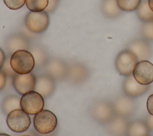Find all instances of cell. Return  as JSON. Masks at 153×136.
Returning <instances> with one entry per match:
<instances>
[{
  "instance_id": "5bb4252c",
  "label": "cell",
  "mask_w": 153,
  "mask_h": 136,
  "mask_svg": "<svg viewBox=\"0 0 153 136\" xmlns=\"http://www.w3.org/2000/svg\"><path fill=\"white\" fill-rule=\"evenodd\" d=\"M134 53L137 57L139 61L148 60L152 55V50L149 42L145 39L137 38L130 41L127 48Z\"/></svg>"
},
{
  "instance_id": "8992f818",
  "label": "cell",
  "mask_w": 153,
  "mask_h": 136,
  "mask_svg": "<svg viewBox=\"0 0 153 136\" xmlns=\"http://www.w3.org/2000/svg\"><path fill=\"white\" fill-rule=\"evenodd\" d=\"M8 128L15 132H23L27 131L30 126L31 119L29 115L22 109L11 111L7 117Z\"/></svg>"
},
{
  "instance_id": "4dcf8cb0",
  "label": "cell",
  "mask_w": 153,
  "mask_h": 136,
  "mask_svg": "<svg viewBox=\"0 0 153 136\" xmlns=\"http://www.w3.org/2000/svg\"><path fill=\"white\" fill-rule=\"evenodd\" d=\"M145 121L147 124L150 131L153 132V116L150 114H148L146 116Z\"/></svg>"
},
{
  "instance_id": "f546056e",
  "label": "cell",
  "mask_w": 153,
  "mask_h": 136,
  "mask_svg": "<svg viewBox=\"0 0 153 136\" xmlns=\"http://www.w3.org/2000/svg\"><path fill=\"white\" fill-rule=\"evenodd\" d=\"M7 78L6 75L0 69V91L5 87L7 83Z\"/></svg>"
},
{
  "instance_id": "30bf717a",
  "label": "cell",
  "mask_w": 153,
  "mask_h": 136,
  "mask_svg": "<svg viewBox=\"0 0 153 136\" xmlns=\"http://www.w3.org/2000/svg\"><path fill=\"white\" fill-rule=\"evenodd\" d=\"M30 45L29 37L20 32L11 33L6 38L5 41V47L9 56L19 50L29 51Z\"/></svg>"
},
{
  "instance_id": "ba28073f",
  "label": "cell",
  "mask_w": 153,
  "mask_h": 136,
  "mask_svg": "<svg viewBox=\"0 0 153 136\" xmlns=\"http://www.w3.org/2000/svg\"><path fill=\"white\" fill-rule=\"evenodd\" d=\"M90 76L88 67L84 63L74 61L68 64L66 80L74 85H79L85 82Z\"/></svg>"
},
{
  "instance_id": "4316f807",
  "label": "cell",
  "mask_w": 153,
  "mask_h": 136,
  "mask_svg": "<svg viewBox=\"0 0 153 136\" xmlns=\"http://www.w3.org/2000/svg\"><path fill=\"white\" fill-rule=\"evenodd\" d=\"M10 58H11V56L8 55L1 70L6 75L7 77L13 78L14 76V75L16 74V73L13 70V69L11 67V63H10Z\"/></svg>"
},
{
  "instance_id": "52a82bcc",
  "label": "cell",
  "mask_w": 153,
  "mask_h": 136,
  "mask_svg": "<svg viewBox=\"0 0 153 136\" xmlns=\"http://www.w3.org/2000/svg\"><path fill=\"white\" fill-rule=\"evenodd\" d=\"M44 103L42 96L35 91L25 94L20 99L21 109L30 115H35L43 110Z\"/></svg>"
},
{
  "instance_id": "5b68a950",
  "label": "cell",
  "mask_w": 153,
  "mask_h": 136,
  "mask_svg": "<svg viewBox=\"0 0 153 136\" xmlns=\"http://www.w3.org/2000/svg\"><path fill=\"white\" fill-rule=\"evenodd\" d=\"M139 60L136 55L128 49L120 51L116 57L115 66L120 75L125 77L133 75V72Z\"/></svg>"
},
{
  "instance_id": "7402d4cb",
  "label": "cell",
  "mask_w": 153,
  "mask_h": 136,
  "mask_svg": "<svg viewBox=\"0 0 153 136\" xmlns=\"http://www.w3.org/2000/svg\"><path fill=\"white\" fill-rule=\"evenodd\" d=\"M138 18L143 23L153 21V12L148 5V0H142L136 10Z\"/></svg>"
},
{
  "instance_id": "e575fe53",
  "label": "cell",
  "mask_w": 153,
  "mask_h": 136,
  "mask_svg": "<svg viewBox=\"0 0 153 136\" xmlns=\"http://www.w3.org/2000/svg\"><path fill=\"white\" fill-rule=\"evenodd\" d=\"M0 136H11V135L5 133H0Z\"/></svg>"
},
{
  "instance_id": "83f0119b",
  "label": "cell",
  "mask_w": 153,
  "mask_h": 136,
  "mask_svg": "<svg viewBox=\"0 0 153 136\" xmlns=\"http://www.w3.org/2000/svg\"><path fill=\"white\" fill-rule=\"evenodd\" d=\"M59 3V0H48V5L44 11L48 14L53 13L58 7Z\"/></svg>"
},
{
  "instance_id": "d590c367",
  "label": "cell",
  "mask_w": 153,
  "mask_h": 136,
  "mask_svg": "<svg viewBox=\"0 0 153 136\" xmlns=\"http://www.w3.org/2000/svg\"><path fill=\"white\" fill-rule=\"evenodd\" d=\"M21 136H31V135H21Z\"/></svg>"
},
{
  "instance_id": "d6986e66",
  "label": "cell",
  "mask_w": 153,
  "mask_h": 136,
  "mask_svg": "<svg viewBox=\"0 0 153 136\" xmlns=\"http://www.w3.org/2000/svg\"><path fill=\"white\" fill-rule=\"evenodd\" d=\"M29 51L34 58L36 68L43 67L50 58L47 50L40 44L31 45Z\"/></svg>"
},
{
  "instance_id": "7c38bea8",
  "label": "cell",
  "mask_w": 153,
  "mask_h": 136,
  "mask_svg": "<svg viewBox=\"0 0 153 136\" xmlns=\"http://www.w3.org/2000/svg\"><path fill=\"white\" fill-rule=\"evenodd\" d=\"M13 86L14 89L20 95L35 91L36 76L32 72L26 74L16 73L12 78Z\"/></svg>"
},
{
  "instance_id": "f1b7e54d",
  "label": "cell",
  "mask_w": 153,
  "mask_h": 136,
  "mask_svg": "<svg viewBox=\"0 0 153 136\" xmlns=\"http://www.w3.org/2000/svg\"><path fill=\"white\" fill-rule=\"evenodd\" d=\"M146 107L149 114L153 116V94H151L147 99Z\"/></svg>"
},
{
  "instance_id": "603a6c76",
  "label": "cell",
  "mask_w": 153,
  "mask_h": 136,
  "mask_svg": "<svg viewBox=\"0 0 153 136\" xmlns=\"http://www.w3.org/2000/svg\"><path fill=\"white\" fill-rule=\"evenodd\" d=\"M48 0H26V5L30 11L40 12L47 8Z\"/></svg>"
},
{
  "instance_id": "ac0fdd59",
  "label": "cell",
  "mask_w": 153,
  "mask_h": 136,
  "mask_svg": "<svg viewBox=\"0 0 153 136\" xmlns=\"http://www.w3.org/2000/svg\"><path fill=\"white\" fill-rule=\"evenodd\" d=\"M150 130L145 120L136 119L129 122L126 136H149Z\"/></svg>"
},
{
  "instance_id": "44dd1931",
  "label": "cell",
  "mask_w": 153,
  "mask_h": 136,
  "mask_svg": "<svg viewBox=\"0 0 153 136\" xmlns=\"http://www.w3.org/2000/svg\"><path fill=\"white\" fill-rule=\"evenodd\" d=\"M21 97L16 95H10L6 97L2 101L1 109L3 113L8 115L11 111L21 109L20 106Z\"/></svg>"
},
{
  "instance_id": "d6a6232c",
  "label": "cell",
  "mask_w": 153,
  "mask_h": 136,
  "mask_svg": "<svg viewBox=\"0 0 153 136\" xmlns=\"http://www.w3.org/2000/svg\"><path fill=\"white\" fill-rule=\"evenodd\" d=\"M148 5L150 9L153 12V0H148Z\"/></svg>"
},
{
  "instance_id": "8fae6325",
  "label": "cell",
  "mask_w": 153,
  "mask_h": 136,
  "mask_svg": "<svg viewBox=\"0 0 153 136\" xmlns=\"http://www.w3.org/2000/svg\"><path fill=\"white\" fill-rule=\"evenodd\" d=\"M112 103L116 115L127 118L133 116L137 109V103L134 99L126 94L117 96Z\"/></svg>"
},
{
  "instance_id": "8d00e7d4",
  "label": "cell",
  "mask_w": 153,
  "mask_h": 136,
  "mask_svg": "<svg viewBox=\"0 0 153 136\" xmlns=\"http://www.w3.org/2000/svg\"><path fill=\"white\" fill-rule=\"evenodd\" d=\"M149 136H152V135H149Z\"/></svg>"
},
{
  "instance_id": "3957f363",
  "label": "cell",
  "mask_w": 153,
  "mask_h": 136,
  "mask_svg": "<svg viewBox=\"0 0 153 136\" xmlns=\"http://www.w3.org/2000/svg\"><path fill=\"white\" fill-rule=\"evenodd\" d=\"M57 119L55 114L49 110H42L33 118L35 130L41 134H48L55 130Z\"/></svg>"
},
{
  "instance_id": "2e32d148",
  "label": "cell",
  "mask_w": 153,
  "mask_h": 136,
  "mask_svg": "<svg viewBox=\"0 0 153 136\" xmlns=\"http://www.w3.org/2000/svg\"><path fill=\"white\" fill-rule=\"evenodd\" d=\"M56 88V81L50 76L44 73L36 76L35 91L41 94L44 98L50 97Z\"/></svg>"
},
{
  "instance_id": "6da1fadb",
  "label": "cell",
  "mask_w": 153,
  "mask_h": 136,
  "mask_svg": "<svg viewBox=\"0 0 153 136\" xmlns=\"http://www.w3.org/2000/svg\"><path fill=\"white\" fill-rule=\"evenodd\" d=\"M90 114L97 123L106 125L116 116L112 101L108 100L95 101L90 107Z\"/></svg>"
},
{
  "instance_id": "9c48e42d",
  "label": "cell",
  "mask_w": 153,
  "mask_h": 136,
  "mask_svg": "<svg viewBox=\"0 0 153 136\" xmlns=\"http://www.w3.org/2000/svg\"><path fill=\"white\" fill-rule=\"evenodd\" d=\"M45 74L51 77L55 81L66 80L68 64L59 58H51L43 67Z\"/></svg>"
},
{
  "instance_id": "836d02e7",
  "label": "cell",
  "mask_w": 153,
  "mask_h": 136,
  "mask_svg": "<svg viewBox=\"0 0 153 136\" xmlns=\"http://www.w3.org/2000/svg\"><path fill=\"white\" fill-rule=\"evenodd\" d=\"M150 93L151 94H153V82L151 83L150 85H149V90Z\"/></svg>"
},
{
  "instance_id": "484cf974",
  "label": "cell",
  "mask_w": 153,
  "mask_h": 136,
  "mask_svg": "<svg viewBox=\"0 0 153 136\" xmlns=\"http://www.w3.org/2000/svg\"><path fill=\"white\" fill-rule=\"evenodd\" d=\"M4 2L9 9L16 10L24 6L26 0H4Z\"/></svg>"
},
{
  "instance_id": "9a60e30c",
  "label": "cell",
  "mask_w": 153,
  "mask_h": 136,
  "mask_svg": "<svg viewBox=\"0 0 153 136\" xmlns=\"http://www.w3.org/2000/svg\"><path fill=\"white\" fill-rule=\"evenodd\" d=\"M149 88V85H141L134 78L133 75L126 76L123 81V90L124 94L133 98L145 94Z\"/></svg>"
},
{
  "instance_id": "d4e9b609",
  "label": "cell",
  "mask_w": 153,
  "mask_h": 136,
  "mask_svg": "<svg viewBox=\"0 0 153 136\" xmlns=\"http://www.w3.org/2000/svg\"><path fill=\"white\" fill-rule=\"evenodd\" d=\"M141 34L145 40L153 42V21L144 23L141 27Z\"/></svg>"
},
{
  "instance_id": "ffe728a7",
  "label": "cell",
  "mask_w": 153,
  "mask_h": 136,
  "mask_svg": "<svg viewBox=\"0 0 153 136\" xmlns=\"http://www.w3.org/2000/svg\"><path fill=\"white\" fill-rule=\"evenodd\" d=\"M101 11L102 14L109 18H117L123 12L118 6L117 0H102Z\"/></svg>"
},
{
  "instance_id": "277c9868",
  "label": "cell",
  "mask_w": 153,
  "mask_h": 136,
  "mask_svg": "<svg viewBox=\"0 0 153 136\" xmlns=\"http://www.w3.org/2000/svg\"><path fill=\"white\" fill-rule=\"evenodd\" d=\"M25 24L30 32L35 34L42 33L49 26V15L45 11H29L25 17Z\"/></svg>"
},
{
  "instance_id": "4fadbf2b",
  "label": "cell",
  "mask_w": 153,
  "mask_h": 136,
  "mask_svg": "<svg viewBox=\"0 0 153 136\" xmlns=\"http://www.w3.org/2000/svg\"><path fill=\"white\" fill-rule=\"evenodd\" d=\"M133 76L140 84L150 85L153 82V64L148 60L138 61L134 68Z\"/></svg>"
},
{
  "instance_id": "1f68e13d",
  "label": "cell",
  "mask_w": 153,
  "mask_h": 136,
  "mask_svg": "<svg viewBox=\"0 0 153 136\" xmlns=\"http://www.w3.org/2000/svg\"><path fill=\"white\" fill-rule=\"evenodd\" d=\"M6 58L7 57L4 51L2 48H0V69H1V68L2 67L4 62L6 60Z\"/></svg>"
},
{
  "instance_id": "7a4b0ae2",
  "label": "cell",
  "mask_w": 153,
  "mask_h": 136,
  "mask_svg": "<svg viewBox=\"0 0 153 136\" xmlns=\"http://www.w3.org/2000/svg\"><path fill=\"white\" fill-rule=\"evenodd\" d=\"M10 63L13 70L17 74L31 72L35 66L34 58L28 50H19L11 55Z\"/></svg>"
},
{
  "instance_id": "cb8c5ba5",
  "label": "cell",
  "mask_w": 153,
  "mask_h": 136,
  "mask_svg": "<svg viewBox=\"0 0 153 136\" xmlns=\"http://www.w3.org/2000/svg\"><path fill=\"white\" fill-rule=\"evenodd\" d=\"M142 0H117L118 6L122 11H133L136 10Z\"/></svg>"
},
{
  "instance_id": "e0dca14e",
  "label": "cell",
  "mask_w": 153,
  "mask_h": 136,
  "mask_svg": "<svg viewBox=\"0 0 153 136\" xmlns=\"http://www.w3.org/2000/svg\"><path fill=\"white\" fill-rule=\"evenodd\" d=\"M128 123V118L116 115L105 125L107 132L111 136H126Z\"/></svg>"
}]
</instances>
